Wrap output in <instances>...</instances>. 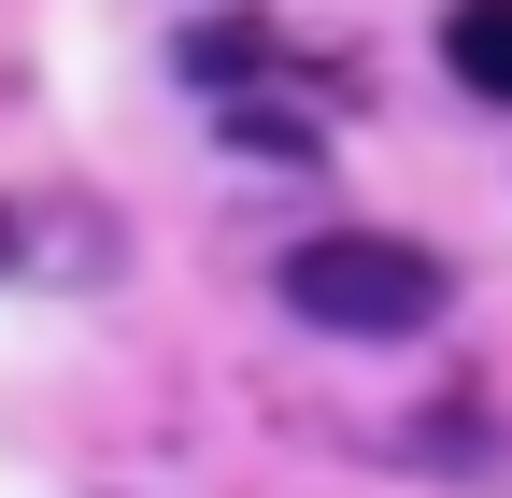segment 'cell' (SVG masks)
Returning a JSON list of instances; mask_svg holds the SVG:
<instances>
[{
    "label": "cell",
    "mask_w": 512,
    "mask_h": 498,
    "mask_svg": "<svg viewBox=\"0 0 512 498\" xmlns=\"http://www.w3.org/2000/svg\"><path fill=\"white\" fill-rule=\"evenodd\" d=\"M441 299H456V271L399 228H313L285 257V314L342 328V342H413V328H441Z\"/></svg>",
    "instance_id": "1"
},
{
    "label": "cell",
    "mask_w": 512,
    "mask_h": 498,
    "mask_svg": "<svg viewBox=\"0 0 512 498\" xmlns=\"http://www.w3.org/2000/svg\"><path fill=\"white\" fill-rule=\"evenodd\" d=\"M441 57H456L470 100H512V0H470L456 29H441Z\"/></svg>",
    "instance_id": "2"
},
{
    "label": "cell",
    "mask_w": 512,
    "mask_h": 498,
    "mask_svg": "<svg viewBox=\"0 0 512 498\" xmlns=\"http://www.w3.org/2000/svg\"><path fill=\"white\" fill-rule=\"evenodd\" d=\"M171 57H185L200 86H242L256 57H271V29H256V15H200V29H171Z\"/></svg>",
    "instance_id": "3"
},
{
    "label": "cell",
    "mask_w": 512,
    "mask_h": 498,
    "mask_svg": "<svg viewBox=\"0 0 512 498\" xmlns=\"http://www.w3.org/2000/svg\"><path fill=\"white\" fill-rule=\"evenodd\" d=\"M0 257H15V214H0Z\"/></svg>",
    "instance_id": "4"
}]
</instances>
